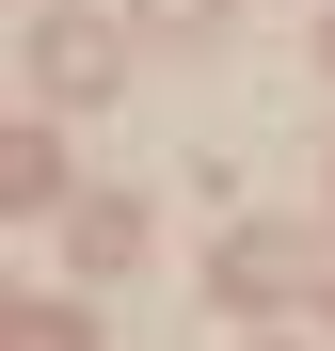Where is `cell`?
I'll list each match as a JSON object with an SVG mask.
<instances>
[{
  "instance_id": "cell-2",
  "label": "cell",
  "mask_w": 335,
  "mask_h": 351,
  "mask_svg": "<svg viewBox=\"0 0 335 351\" xmlns=\"http://www.w3.org/2000/svg\"><path fill=\"white\" fill-rule=\"evenodd\" d=\"M144 16H160V32H208V16H223V0H144Z\"/></svg>"
},
{
  "instance_id": "cell-1",
  "label": "cell",
  "mask_w": 335,
  "mask_h": 351,
  "mask_svg": "<svg viewBox=\"0 0 335 351\" xmlns=\"http://www.w3.org/2000/svg\"><path fill=\"white\" fill-rule=\"evenodd\" d=\"M112 80V32H48V96H96Z\"/></svg>"
}]
</instances>
